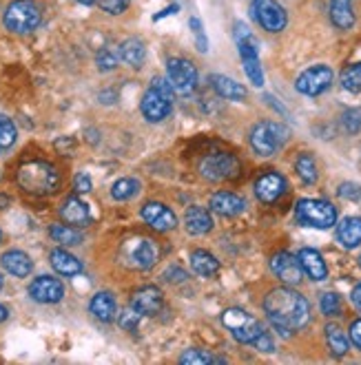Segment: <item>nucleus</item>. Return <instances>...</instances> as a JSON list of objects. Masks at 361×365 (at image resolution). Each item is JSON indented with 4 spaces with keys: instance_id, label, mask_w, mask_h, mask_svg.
<instances>
[{
    "instance_id": "f257e3e1",
    "label": "nucleus",
    "mask_w": 361,
    "mask_h": 365,
    "mask_svg": "<svg viewBox=\"0 0 361 365\" xmlns=\"http://www.w3.org/2000/svg\"><path fill=\"white\" fill-rule=\"evenodd\" d=\"M266 317L282 336H290L310 321V306L306 297L293 288H275L264 299Z\"/></svg>"
},
{
    "instance_id": "f03ea898",
    "label": "nucleus",
    "mask_w": 361,
    "mask_h": 365,
    "mask_svg": "<svg viewBox=\"0 0 361 365\" xmlns=\"http://www.w3.org/2000/svg\"><path fill=\"white\" fill-rule=\"evenodd\" d=\"M16 180L18 186L29 192V195H51L60 186V173L56 170V166L42 160L25 162L18 168Z\"/></svg>"
},
{
    "instance_id": "7ed1b4c3",
    "label": "nucleus",
    "mask_w": 361,
    "mask_h": 365,
    "mask_svg": "<svg viewBox=\"0 0 361 365\" xmlns=\"http://www.w3.org/2000/svg\"><path fill=\"white\" fill-rule=\"evenodd\" d=\"M288 135V126H284L282 122H260L250 131V146L258 155L270 158L286 144Z\"/></svg>"
},
{
    "instance_id": "20e7f679",
    "label": "nucleus",
    "mask_w": 361,
    "mask_h": 365,
    "mask_svg": "<svg viewBox=\"0 0 361 365\" xmlns=\"http://www.w3.org/2000/svg\"><path fill=\"white\" fill-rule=\"evenodd\" d=\"M171 102H173L171 84L164 78H156L151 82V87H148V91L142 96V102H140L142 115L148 122H160L171 113Z\"/></svg>"
},
{
    "instance_id": "39448f33",
    "label": "nucleus",
    "mask_w": 361,
    "mask_h": 365,
    "mask_svg": "<svg viewBox=\"0 0 361 365\" xmlns=\"http://www.w3.org/2000/svg\"><path fill=\"white\" fill-rule=\"evenodd\" d=\"M295 217L302 226L326 230L337 224V208L324 200H300L295 206Z\"/></svg>"
},
{
    "instance_id": "423d86ee",
    "label": "nucleus",
    "mask_w": 361,
    "mask_h": 365,
    "mask_svg": "<svg viewBox=\"0 0 361 365\" xmlns=\"http://www.w3.org/2000/svg\"><path fill=\"white\" fill-rule=\"evenodd\" d=\"M40 20H42V11L34 0H14L3 14L5 27L14 34L34 31L40 25Z\"/></svg>"
},
{
    "instance_id": "0eeeda50",
    "label": "nucleus",
    "mask_w": 361,
    "mask_h": 365,
    "mask_svg": "<svg viewBox=\"0 0 361 365\" xmlns=\"http://www.w3.org/2000/svg\"><path fill=\"white\" fill-rule=\"evenodd\" d=\"M222 324L230 330V334L235 336V341L244 343V346H253V341L258 339L264 328L260 326V321L250 317L242 308H230L222 314Z\"/></svg>"
},
{
    "instance_id": "6e6552de",
    "label": "nucleus",
    "mask_w": 361,
    "mask_h": 365,
    "mask_svg": "<svg viewBox=\"0 0 361 365\" xmlns=\"http://www.w3.org/2000/svg\"><path fill=\"white\" fill-rule=\"evenodd\" d=\"M166 80L178 96H190L198 87V69L186 58H171L166 62Z\"/></svg>"
},
{
    "instance_id": "1a4fd4ad",
    "label": "nucleus",
    "mask_w": 361,
    "mask_h": 365,
    "mask_svg": "<svg viewBox=\"0 0 361 365\" xmlns=\"http://www.w3.org/2000/svg\"><path fill=\"white\" fill-rule=\"evenodd\" d=\"M250 14L258 20V25L270 34H280L288 25V14L278 0H253Z\"/></svg>"
},
{
    "instance_id": "9d476101",
    "label": "nucleus",
    "mask_w": 361,
    "mask_h": 365,
    "mask_svg": "<svg viewBox=\"0 0 361 365\" xmlns=\"http://www.w3.org/2000/svg\"><path fill=\"white\" fill-rule=\"evenodd\" d=\"M240 160L230 153H210L200 162V173L202 178L210 182H224L240 175Z\"/></svg>"
},
{
    "instance_id": "9b49d317",
    "label": "nucleus",
    "mask_w": 361,
    "mask_h": 365,
    "mask_svg": "<svg viewBox=\"0 0 361 365\" xmlns=\"http://www.w3.org/2000/svg\"><path fill=\"white\" fill-rule=\"evenodd\" d=\"M330 84H332V69L326 67V64H315V67L300 73V78L295 82V89L302 96L315 98V96L324 93Z\"/></svg>"
},
{
    "instance_id": "f8f14e48",
    "label": "nucleus",
    "mask_w": 361,
    "mask_h": 365,
    "mask_svg": "<svg viewBox=\"0 0 361 365\" xmlns=\"http://www.w3.org/2000/svg\"><path fill=\"white\" fill-rule=\"evenodd\" d=\"M29 297L38 304H58V302H62V297H65V286H62L60 279L42 274L31 282Z\"/></svg>"
},
{
    "instance_id": "ddd939ff",
    "label": "nucleus",
    "mask_w": 361,
    "mask_h": 365,
    "mask_svg": "<svg viewBox=\"0 0 361 365\" xmlns=\"http://www.w3.org/2000/svg\"><path fill=\"white\" fill-rule=\"evenodd\" d=\"M270 270L275 272V277L282 279V282L286 286H297L302 282V266H300V259H297L295 255L290 252H278V255H273V259H270Z\"/></svg>"
},
{
    "instance_id": "4468645a",
    "label": "nucleus",
    "mask_w": 361,
    "mask_h": 365,
    "mask_svg": "<svg viewBox=\"0 0 361 365\" xmlns=\"http://www.w3.org/2000/svg\"><path fill=\"white\" fill-rule=\"evenodd\" d=\"M142 220L148 226H151L153 230H158V232L173 230L176 224H178L176 212L168 208V206L160 204V202H148V204H144V208H142Z\"/></svg>"
},
{
    "instance_id": "2eb2a0df",
    "label": "nucleus",
    "mask_w": 361,
    "mask_h": 365,
    "mask_svg": "<svg viewBox=\"0 0 361 365\" xmlns=\"http://www.w3.org/2000/svg\"><path fill=\"white\" fill-rule=\"evenodd\" d=\"M284 192H286V180L280 173H275V170H268V173L260 175V180L255 182V195L264 204L278 202Z\"/></svg>"
},
{
    "instance_id": "dca6fc26",
    "label": "nucleus",
    "mask_w": 361,
    "mask_h": 365,
    "mask_svg": "<svg viewBox=\"0 0 361 365\" xmlns=\"http://www.w3.org/2000/svg\"><path fill=\"white\" fill-rule=\"evenodd\" d=\"M160 246L151 240H138L129 246V262L138 270H148L160 262Z\"/></svg>"
},
{
    "instance_id": "f3484780",
    "label": "nucleus",
    "mask_w": 361,
    "mask_h": 365,
    "mask_svg": "<svg viewBox=\"0 0 361 365\" xmlns=\"http://www.w3.org/2000/svg\"><path fill=\"white\" fill-rule=\"evenodd\" d=\"M131 308L140 314H158L162 310V292L156 286H144L133 292Z\"/></svg>"
},
{
    "instance_id": "a211bd4d",
    "label": "nucleus",
    "mask_w": 361,
    "mask_h": 365,
    "mask_svg": "<svg viewBox=\"0 0 361 365\" xmlns=\"http://www.w3.org/2000/svg\"><path fill=\"white\" fill-rule=\"evenodd\" d=\"M210 208H213L222 217H235V215H242L246 208V202L235 195L230 190H218L213 197H210Z\"/></svg>"
},
{
    "instance_id": "6ab92c4d",
    "label": "nucleus",
    "mask_w": 361,
    "mask_h": 365,
    "mask_svg": "<svg viewBox=\"0 0 361 365\" xmlns=\"http://www.w3.org/2000/svg\"><path fill=\"white\" fill-rule=\"evenodd\" d=\"M297 259H300L302 270L312 279V282H324V279L328 277V268H326L324 257L315 248H302L300 255H297Z\"/></svg>"
},
{
    "instance_id": "aec40b11",
    "label": "nucleus",
    "mask_w": 361,
    "mask_h": 365,
    "mask_svg": "<svg viewBox=\"0 0 361 365\" xmlns=\"http://www.w3.org/2000/svg\"><path fill=\"white\" fill-rule=\"evenodd\" d=\"M60 217L69 226H87L91 222L89 206L78 197H69L60 206Z\"/></svg>"
},
{
    "instance_id": "412c9836",
    "label": "nucleus",
    "mask_w": 361,
    "mask_h": 365,
    "mask_svg": "<svg viewBox=\"0 0 361 365\" xmlns=\"http://www.w3.org/2000/svg\"><path fill=\"white\" fill-rule=\"evenodd\" d=\"M0 264H3V268L14 274V277H27L34 268L31 259H29V255L23 252V250H7L3 257H0Z\"/></svg>"
},
{
    "instance_id": "4be33fe9",
    "label": "nucleus",
    "mask_w": 361,
    "mask_h": 365,
    "mask_svg": "<svg viewBox=\"0 0 361 365\" xmlns=\"http://www.w3.org/2000/svg\"><path fill=\"white\" fill-rule=\"evenodd\" d=\"M184 226L190 235H206L210 228H213V217H210V212L206 208L193 206L184 215Z\"/></svg>"
},
{
    "instance_id": "5701e85b",
    "label": "nucleus",
    "mask_w": 361,
    "mask_h": 365,
    "mask_svg": "<svg viewBox=\"0 0 361 365\" xmlns=\"http://www.w3.org/2000/svg\"><path fill=\"white\" fill-rule=\"evenodd\" d=\"M210 84H213L215 93L224 100H238L240 102L246 98L244 84H240L238 80H233L228 76H210Z\"/></svg>"
},
{
    "instance_id": "b1692460",
    "label": "nucleus",
    "mask_w": 361,
    "mask_h": 365,
    "mask_svg": "<svg viewBox=\"0 0 361 365\" xmlns=\"http://www.w3.org/2000/svg\"><path fill=\"white\" fill-rule=\"evenodd\" d=\"M337 240L344 248H357L361 244V220L346 217L337 226Z\"/></svg>"
},
{
    "instance_id": "393cba45",
    "label": "nucleus",
    "mask_w": 361,
    "mask_h": 365,
    "mask_svg": "<svg viewBox=\"0 0 361 365\" xmlns=\"http://www.w3.org/2000/svg\"><path fill=\"white\" fill-rule=\"evenodd\" d=\"M120 60H124L129 67L133 69H140L142 64H144V58H146V49H144V42L140 38H129V40H124L120 49Z\"/></svg>"
},
{
    "instance_id": "a878e982",
    "label": "nucleus",
    "mask_w": 361,
    "mask_h": 365,
    "mask_svg": "<svg viewBox=\"0 0 361 365\" xmlns=\"http://www.w3.org/2000/svg\"><path fill=\"white\" fill-rule=\"evenodd\" d=\"M49 259H51V266L58 274H65V277H73V274H80L82 272V264L76 259V257L67 250H62V248H56L51 250L49 255Z\"/></svg>"
},
{
    "instance_id": "bb28decb",
    "label": "nucleus",
    "mask_w": 361,
    "mask_h": 365,
    "mask_svg": "<svg viewBox=\"0 0 361 365\" xmlns=\"http://www.w3.org/2000/svg\"><path fill=\"white\" fill-rule=\"evenodd\" d=\"M330 20L337 29H350L355 25L352 0H330Z\"/></svg>"
},
{
    "instance_id": "cd10ccee",
    "label": "nucleus",
    "mask_w": 361,
    "mask_h": 365,
    "mask_svg": "<svg viewBox=\"0 0 361 365\" xmlns=\"http://www.w3.org/2000/svg\"><path fill=\"white\" fill-rule=\"evenodd\" d=\"M89 310L96 319L104 321V324H109V321L116 319V299L109 294V292H98L93 299H91V304H89Z\"/></svg>"
},
{
    "instance_id": "c85d7f7f",
    "label": "nucleus",
    "mask_w": 361,
    "mask_h": 365,
    "mask_svg": "<svg viewBox=\"0 0 361 365\" xmlns=\"http://www.w3.org/2000/svg\"><path fill=\"white\" fill-rule=\"evenodd\" d=\"M190 268L200 277H213L220 270V262L206 250H195V252H190Z\"/></svg>"
},
{
    "instance_id": "c756f323",
    "label": "nucleus",
    "mask_w": 361,
    "mask_h": 365,
    "mask_svg": "<svg viewBox=\"0 0 361 365\" xmlns=\"http://www.w3.org/2000/svg\"><path fill=\"white\" fill-rule=\"evenodd\" d=\"M49 235L56 244H62V246H78L82 242V232L76 230L73 226H65V224H54L49 228Z\"/></svg>"
},
{
    "instance_id": "7c9ffc66",
    "label": "nucleus",
    "mask_w": 361,
    "mask_h": 365,
    "mask_svg": "<svg viewBox=\"0 0 361 365\" xmlns=\"http://www.w3.org/2000/svg\"><path fill=\"white\" fill-rule=\"evenodd\" d=\"M326 343H328V348L335 356H344L348 352V336L344 334L342 328L335 326V324L326 326Z\"/></svg>"
},
{
    "instance_id": "2f4dec72",
    "label": "nucleus",
    "mask_w": 361,
    "mask_h": 365,
    "mask_svg": "<svg viewBox=\"0 0 361 365\" xmlns=\"http://www.w3.org/2000/svg\"><path fill=\"white\" fill-rule=\"evenodd\" d=\"M295 170L304 184H315L317 182V164L310 153H300V158L295 160Z\"/></svg>"
},
{
    "instance_id": "473e14b6",
    "label": "nucleus",
    "mask_w": 361,
    "mask_h": 365,
    "mask_svg": "<svg viewBox=\"0 0 361 365\" xmlns=\"http://www.w3.org/2000/svg\"><path fill=\"white\" fill-rule=\"evenodd\" d=\"M342 87L350 93H359L361 91V62H355L350 67L344 69L342 73Z\"/></svg>"
},
{
    "instance_id": "72a5a7b5",
    "label": "nucleus",
    "mask_w": 361,
    "mask_h": 365,
    "mask_svg": "<svg viewBox=\"0 0 361 365\" xmlns=\"http://www.w3.org/2000/svg\"><path fill=\"white\" fill-rule=\"evenodd\" d=\"M138 188H140V184L136 182V180H118L113 186H111V195H113V200H118V202H126V200H131L136 192H138Z\"/></svg>"
},
{
    "instance_id": "f704fd0d",
    "label": "nucleus",
    "mask_w": 361,
    "mask_h": 365,
    "mask_svg": "<svg viewBox=\"0 0 361 365\" xmlns=\"http://www.w3.org/2000/svg\"><path fill=\"white\" fill-rule=\"evenodd\" d=\"M242 62H244V71H246L248 80L255 84V87H264V71L260 64V56H246V58H242Z\"/></svg>"
},
{
    "instance_id": "c9c22d12",
    "label": "nucleus",
    "mask_w": 361,
    "mask_h": 365,
    "mask_svg": "<svg viewBox=\"0 0 361 365\" xmlns=\"http://www.w3.org/2000/svg\"><path fill=\"white\" fill-rule=\"evenodd\" d=\"M16 138H18L16 124L7 115H0V151H5V148L14 146Z\"/></svg>"
},
{
    "instance_id": "e433bc0d",
    "label": "nucleus",
    "mask_w": 361,
    "mask_h": 365,
    "mask_svg": "<svg viewBox=\"0 0 361 365\" xmlns=\"http://www.w3.org/2000/svg\"><path fill=\"white\" fill-rule=\"evenodd\" d=\"M180 363L182 365H204V363H226V359H215L202 350H186L180 356Z\"/></svg>"
},
{
    "instance_id": "4c0bfd02",
    "label": "nucleus",
    "mask_w": 361,
    "mask_h": 365,
    "mask_svg": "<svg viewBox=\"0 0 361 365\" xmlns=\"http://www.w3.org/2000/svg\"><path fill=\"white\" fill-rule=\"evenodd\" d=\"M118 60H120V53H116L109 47L100 49L98 56H96V64H98L100 71H111V69H116L118 67Z\"/></svg>"
},
{
    "instance_id": "58836bf2",
    "label": "nucleus",
    "mask_w": 361,
    "mask_h": 365,
    "mask_svg": "<svg viewBox=\"0 0 361 365\" xmlns=\"http://www.w3.org/2000/svg\"><path fill=\"white\" fill-rule=\"evenodd\" d=\"M342 126H344V131L350 133V135L361 133V109H348V111H344Z\"/></svg>"
},
{
    "instance_id": "ea45409f",
    "label": "nucleus",
    "mask_w": 361,
    "mask_h": 365,
    "mask_svg": "<svg viewBox=\"0 0 361 365\" xmlns=\"http://www.w3.org/2000/svg\"><path fill=\"white\" fill-rule=\"evenodd\" d=\"M322 312L326 317H337L342 312V299H339V294H335V292L322 294Z\"/></svg>"
},
{
    "instance_id": "a19ab883",
    "label": "nucleus",
    "mask_w": 361,
    "mask_h": 365,
    "mask_svg": "<svg viewBox=\"0 0 361 365\" xmlns=\"http://www.w3.org/2000/svg\"><path fill=\"white\" fill-rule=\"evenodd\" d=\"M96 5L102 11H107L111 16H118V14H122L126 7H129V0H96Z\"/></svg>"
},
{
    "instance_id": "79ce46f5",
    "label": "nucleus",
    "mask_w": 361,
    "mask_h": 365,
    "mask_svg": "<svg viewBox=\"0 0 361 365\" xmlns=\"http://www.w3.org/2000/svg\"><path fill=\"white\" fill-rule=\"evenodd\" d=\"M339 197H344L348 202H359L361 200V184H355V182H344L339 186Z\"/></svg>"
},
{
    "instance_id": "37998d69",
    "label": "nucleus",
    "mask_w": 361,
    "mask_h": 365,
    "mask_svg": "<svg viewBox=\"0 0 361 365\" xmlns=\"http://www.w3.org/2000/svg\"><path fill=\"white\" fill-rule=\"evenodd\" d=\"M188 25H190V29H193V34H195V42H198V51H208V40H206V36H204V27H202V23H200V18H190L188 20Z\"/></svg>"
},
{
    "instance_id": "c03bdc74",
    "label": "nucleus",
    "mask_w": 361,
    "mask_h": 365,
    "mask_svg": "<svg viewBox=\"0 0 361 365\" xmlns=\"http://www.w3.org/2000/svg\"><path fill=\"white\" fill-rule=\"evenodd\" d=\"M138 319H140V312H136L133 308H131V310H124V312L120 314V326H122L124 330H136Z\"/></svg>"
},
{
    "instance_id": "a18cd8bd",
    "label": "nucleus",
    "mask_w": 361,
    "mask_h": 365,
    "mask_svg": "<svg viewBox=\"0 0 361 365\" xmlns=\"http://www.w3.org/2000/svg\"><path fill=\"white\" fill-rule=\"evenodd\" d=\"M253 346L258 348L260 352H268V354H270V352H275V343H273V339H270V334H268L266 330H264L258 339L253 341Z\"/></svg>"
},
{
    "instance_id": "49530a36",
    "label": "nucleus",
    "mask_w": 361,
    "mask_h": 365,
    "mask_svg": "<svg viewBox=\"0 0 361 365\" xmlns=\"http://www.w3.org/2000/svg\"><path fill=\"white\" fill-rule=\"evenodd\" d=\"M73 188L76 192H80V195H84V192H89L91 190V180L87 173H78L76 180H73Z\"/></svg>"
},
{
    "instance_id": "de8ad7c7",
    "label": "nucleus",
    "mask_w": 361,
    "mask_h": 365,
    "mask_svg": "<svg viewBox=\"0 0 361 365\" xmlns=\"http://www.w3.org/2000/svg\"><path fill=\"white\" fill-rule=\"evenodd\" d=\"M350 341L361 350V319H355L350 324Z\"/></svg>"
},
{
    "instance_id": "09e8293b",
    "label": "nucleus",
    "mask_w": 361,
    "mask_h": 365,
    "mask_svg": "<svg viewBox=\"0 0 361 365\" xmlns=\"http://www.w3.org/2000/svg\"><path fill=\"white\" fill-rule=\"evenodd\" d=\"M178 11H180V5H171V7L162 9L160 14H156V16H153V20L158 23V20H162V18H166V16H173V14H178Z\"/></svg>"
},
{
    "instance_id": "8fccbe9b",
    "label": "nucleus",
    "mask_w": 361,
    "mask_h": 365,
    "mask_svg": "<svg viewBox=\"0 0 361 365\" xmlns=\"http://www.w3.org/2000/svg\"><path fill=\"white\" fill-rule=\"evenodd\" d=\"M350 299H352V304L361 310V284H357L350 292Z\"/></svg>"
},
{
    "instance_id": "3c124183",
    "label": "nucleus",
    "mask_w": 361,
    "mask_h": 365,
    "mask_svg": "<svg viewBox=\"0 0 361 365\" xmlns=\"http://www.w3.org/2000/svg\"><path fill=\"white\" fill-rule=\"evenodd\" d=\"M7 317H9L7 308H5V306H0V324H3V321H7Z\"/></svg>"
},
{
    "instance_id": "603ef678",
    "label": "nucleus",
    "mask_w": 361,
    "mask_h": 365,
    "mask_svg": "<svg viewBox=\"0 0 361 365\" xmlns=\"http://www.w3.org/2000/svg\"><path fill=\"white\" fill-rule=\"evenodd\" d=\"M78 3H82V5H96V0H78Z\"/></svg>"
},
{
    "instance_id": "864d4df0",
    "label": "nucleus",
    "mask_w": 361,
    "mask_h": 365,
    "mask_svg": "<svg viewBox=\"0 0 361 365\" xmlns=\"http://www.w3.org/2000/svg\"><path fill=\"white\" fill-rule=\"evenodd\" d=\"M0 290H3V274H0Z\"/></svg>"
},
{
    "instance_id": "5fc2aeb1",
    "label": "nucleus",
    "mask_w": 361,
    "mask_h": 365,
    "mask_svg": "<svg viewBox=\"0 0 361 365\" xmlns=\"http://www.w3.org/2000/svg\"><path fill=\"white\" fill-rule=\"evenodd\" d=\"M0 240H3V232H0Z\"/></svg>"
},
{
    "instance_id": "6e6d98bb",
    "label": "nucleus",
    "mask_w": 361,
    "mask_h": 365,
    "mask_svg": "<svg viewBox=\"0 0 361 365\" xmlns=\"http://www.w3.org/2000/svg\"><path fill=\"white\" fill-rule=\"evenodd\" d=\"M359 264H361V257H359Z\"/></svg>"
}]
</instances>
